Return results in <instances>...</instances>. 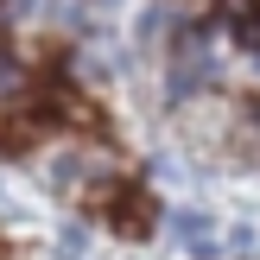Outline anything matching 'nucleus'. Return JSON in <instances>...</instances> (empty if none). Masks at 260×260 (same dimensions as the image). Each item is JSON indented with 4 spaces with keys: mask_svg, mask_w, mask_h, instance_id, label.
Masks as SVG:
<instances>
[{
    "mask_svg": "<svg viewBox=\"0 0 260 260\" xmlns=\"http://www.w3.org/2000/svg\"><path fill=\"white\" fill-rule=\"evenodd\" d=\"M172 229L190 241V248H203V254H210V229H216V222H210L203 210H178V216H172Z\"/></svg>",
    "mask_w": 260,
    "mask_h": 260,
    "instance_id": "nucleus-3",
    "label": "nucleus"
},
{
    "mask_svg": "<svg viewBox=\"0 0 260 260\" xmlns=\"http://www.w3.org/2000/svg\"><path fill=\"white\" fill-rule=\"evenodd\" d=\"M102 222L121 229L127 241H140V235L152 229V197L134 190V184H127V190H102Z\"/></svg>",
    "mask_w": 260,
    "mask_h": 260,
    "instance_id": "nucleus-2",
    "label": "nucleus"
},
{
    "mask_svg": "<svg viewBox=\"0 0 260 260\" xmlns=\"http://www.w3.org/2000/svg\"><path fill=\"white\" fill-rule=\"evenodd\" d=\"M216 76V57L203 45V32H178V51H172V102H184L190 89H203Z\"/></svg>",
    "mask_w": 260,
    "mask_h": 260,
    "instance_id": "nucleus-1",
    "label": "nucleus"
}]
</instances>
